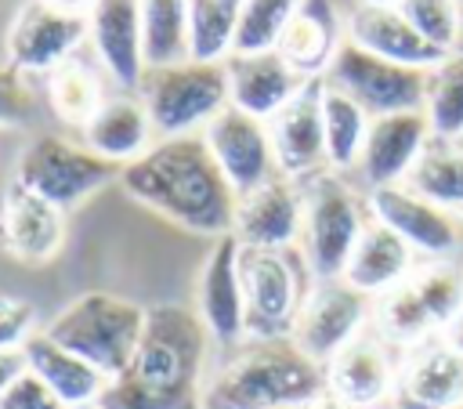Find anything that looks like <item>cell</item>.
Segmentation results:
<instances>
[{
  "mask_svg": "<svg viewBox=\"0 0 463 409\" xmlns=\"http://www.w3.org/2000/svg\"><path fill=\"white\" fill-rule=\"evenodd\" d=\"M210 333L184 304L145 308V329L130 366L98 398L101 409H203Z\"/></svg>",
  "mask_w": 463,
  "mask_h": 409,
  "instance_id": "obj_1",
  "label": "cell"
},
{
  "mask_svg": "<svg viewBox=\"0 0 463 409\" xmlns=\"http://www.w3.org/2000/svg\"><path fill=\"white\" fill-rule=\"evenodd\" d=\"M119 185L134 203L195 235H232L239 195L217 170L203 134L156 138L141 159L119 166Z\"/></svg>",
  "mask_w": 463,
  "mask_h": 409,
  "instance_id": "obj_2",
  "label": "cell"
},
{
  "mask_svg": "<svg viewBox=\"0 0 463 409\" xmlns=\"http://www.w3.org/2000/svg\"><path fill=\"white\" fill-rule=\"evenodd\" d=\"M326 391V369L289 337L242 340L206 376L203 409H300Z\"/></svg>",
  "mask_w": 463,
  "mask_h": 409,
  "instance_id": "obj_3",
  "label": "cell"
},
{
  "mask_svg": "<svg viewBox=\"0 0 463 409\" xmlns=\"http://www.w3.org/2000/svg\"><path fill=\"white\" fill-rule=\"evenodd\" d=\"M141 329H145L141 304L123 300L116 293L90 290V293H80L76 300H69L47 322L43 333L112 380L130 366Z\"/></svg>",
  "mask_w": 463,
  "mask_h": 409,
  "instance_id": "obj_4",
  "label": "cell"
},
{
  "mask_svg": "<svg viewBox=\"0 0 463 409\" xmlns=\"http://www.w3.org/2000/svg\"><path fill=\"white\" fill-rule=\"evenodd\" d=\"M137 98L148 109L156 138H184L206 130V123L228 109V69L224 62H174L148 69Z\"/></svg>",
  "mask_w": 463,
  "mask_h": 409,
  "instance_id": "obj_5",
  "label": "cell"
},
{
  "mask_svg": "<svg viewBox=\"0 0 463 409\" xmlns=\"http://www.w3.org/2000/svg\"><path fill=\"white\" fill-rule=\"evenodd\" d=\"M365 224H369V210L336 174H311L304 188L300 253L315 282L344 279V268Z\"/></svg>",
  "mask_w": 463,
  "mask_h": 409,
  "instance_id": "obj_6",
  "label": "cell"
},
{
  "mask_svg": "<svg viewBox=\"0 0 463 409\" xmlns=\"http://www.w3.org/2000/svg\"><path fill=\"white\" fill-rule=\"evenodd\" d=\"M246 290V340H279L293 333V322L311 293V268L293 250H242Z\"/></svg>",
  "mask_w": 463,
  "mask_h": 409,
  "instance_id": "obj_7",
  "label": "cell"
},
{
  "mask_svg": "<svg viewBox=\"0 0 463 409\" xmlns=\"http://www.w3.org/2000/svg\"><path fill=\"white\" fill-rule=\"evenodd\" d=\"M109 181H119V166L94 156L83 141L61 134L33 138L14 163V185L29 188L33 195L47 199L58 210L80 206Z\"/></svg>",
  "mask_w": 463,
  "mask_h": 409,
  "instance_id": "obj_8",
  "label": "cell"
},
{
  "mask_svg": "<svg viewBox=\"0 0 463 409\" xmlns=\"http://www.w3.org/2000/svg\"><path fill=\"white\" fill-rule=\"evenodd\" d=\"M427 72L430 69H409L394 65L387 58H376L351 40L340 43L326 80L340 90H347L369 116H387V112H412L423 109L427 94Z\"/></svg>",
  "mask_w": 463,
  "mask_h": 409,
  "instance_id": "obj_9",
  "label": "cell"
},
{
  "mask_svg": "<svg viewBox=\"0 0 463 409\" xmlns=\"http://www.w3.org/2000/svg\"><path fill=\"white\" fill-rule=\"evenodd\" d=\"M373 322V300L358 290H351L344 279H329V282H315L289 340L326 369V362L344 351L354 337H362Z\"/></svg>",
  "mask_w": 463,
  "mask_h": 409,
  "instance_id": "obj_10",
  "label": "cell"
},
{
  "mask_svg": "<svg viewBox=\"0 0 463 409\" xmlns=\"http://www.w3.org/2000/svg\"><path fill=\"white\" fill-rule=\"evenodd\" d=\"M365 210L373 221L391 228L423 261H445L459 250V217L452 210L416 195L409 185L369 188Z\"/></svg>",
  "mask_w": 463,
  "mask_h": 409,
  "instance_id": "obj_11",
  "label": "cell"
},
{
  "mask_svg": "<svg viewBox=\"0 0 463 409\" xmlns=\"http://www.w3.org/2000/svg\"><path fill=\"white\" fill-rule=\"evenodd\" d=\"M203 141H206L217 170L224 174V181L232 185L235 195H246V192L260 188L264 181H271L279 174L268 123L246 116V112H239L232 105L221 109L206 123Z\"/></svg>",
  "mask_w": 463,
  "mask_h": 409,
  "instance_id": "obj_12",
  "label": "cell"
},
{
  "mask_svg": "<svg viewBox=\"0 0 463 409\" xmlns=\"http://www.w3.org/2000/svg\"><path fill=\"white\" fill-rule=\"evenodd\" d=\"M87 40V14H65L47 7L43 0L22 4L7 29V65L18 72L47 76L61 62H69Z\"/></svg>",
  "mask_w": 463,
  "mask_h": 409,
  "instance_id": "obj_13",
  "label": "cell"
},
{
  "mask_svg": "<svg viewBox=\"0 0 463 409\" xmlns=\"http://www.w3.org/2000/svg\"><path fill=\"white\" fill-rule=\"evenodd\" d=\"M304 228V188L275 174L260 188L239 195L232 235L242 250H293Z\"/></svg>",
  "mask_w": 463,
  "mask_h": 409,
  "instance_id": "obj_14",
  "label": "cell"
},
{
  "mask_svg": "<svg viewBox=\"0 0 463 409\" xmlns=\"http://www.w3.org/2000/svg\"><path fill=\"white\" fill-rule=\"evenodd\" d=\"M242 246L235 235L213 239L203 271H199V319L213 344L239 347L246 340V290H242V268H239Z\"/></svg>",
  "mask_w": 463,
  "mask_h": 409,
  "instance_id": "obj_15",
  "label": "cell"
},
{
  "mask_svg": "<svg viewBox=\"0 0 463 409\" xmlns=\"http://www.w3.org/2000/svg\"><path fill=\"white\" fill-rule=\"evenodd\" d=\"M394 384L398 362L391 355V344H383L373 329L354 337L344 351L326 362V387L347 409H380L394 398Z\"/></svg>",
  "mask_w": 463,
  "mask_h": 409,
  "instance_id": "obj_16",
  "label": "cell"
},
{
  "mask_svg": "<svg viewBox=\"0 0 463 409\" xmlns=\"http://www.w3.org/2000/svg\"><path fill=\"white\" fill-rule=\"evenodd\" d=\"M87 40L94 58L101 62L105 76L119 90H137L148 65H145V40H141V7L137 0H98L87 11Z\"/></svg>",
  "mask_w": 463,
  "mask_h": 409,
  "instance_id": "obj_17",
  "label": "cell"
},
{
  "mask_svg": "<svg viewBox=\"0 0 463 409\" xmlns=\"http://www.w3.org/2000/svg\"><path fill=\"white\" fill-rule=\"evenodd\" d=\"M430 141H434V134H430V123H427L423 109L373 116L369 134H365V148H362V159H358L362 181L369 188L405 185V177L412 174L416 159L423 156V148Z\"/></svg>",
  "mask_w": 463,
  "mask_h": 409,
  "instance_id": "obj_18",
  "label": "cell"
},
{
  "mask_svg": "<svg viewBox=\"0 0 463 409\" xmlns=\"http://www.w3.org/2000/svg\"><path fill=\"white\" fill-rule=\"evenodd\" d=\"M224 69H228V105L260 123H271L307 87V76H300L279 51L228 54Z\"/></svg>",
  "mask_w": 463,
  "mask_h": 409,
  "instance_id": "obj_19",
  "label": "cell"
},
{
  "mask_svg": "<svg viewBox=\"0 0 463 409\" xmlns=\"http://www.w3.org/2000/svg\"><path fill=\"white\" fill-rule=\"evenodd\" d=\"M463 402V355L445 340L430 337L427 344L405 351L398 362L394 409H452Z\"/></svg>",
  "mask_w": 463,
  "mask_h": 409,
  "instance_id": "obj_20",
  "label": "cell"
},
{
  "mask_svg": "<svg viewBox=\"0 0 463 409\" xmlns=\"http://www.w3.org/2000/svg\"><path fill=\"white\" fill-rule=\"evenodd\" d=\"M275 166L282 177H311L326 166V130H322V76L307 80V87L268 123Z\"/></svg>",
  "mask_w": 463,
  "mask_h": 409,
  "instance_id": "obj_21",
  "label": "cell"
},
{
  "mask_svg": "<svg viewBox=\"0 0 463 409\" xmlns=\"http://www.w3.org/2000/svg\"><path fill=\"white\" fill-rule=\"evenodd\" d=\"M61 243L65 210L11 181L0 203V250L22 264H47L61 250Z\"/></svg>",
  "mask_w": 463,
  "mask_h": 409,
  "instance_id": "obj_22",
  "label": "cell"
},
{
  "mask_svg": "<svg viewBox=\"0 0 463 409\" xmlns=\"http://www.w3.org/2000/svg\"><path fill=\"white\" fill-rule=\"evenodd\" d=\"M344 33L354 47L376 54V58H387L394 65H409V69H434L445 51H438L434 43H427L412 25L409 18L391 7V4H358L347 22H344Z\"/></svg>",
  "mask_w": 463,
  "mask_h": 409,
  "instance_id": "obj_23",
  "label": "cell"
},
{
  "mask_svg": "<svg viewBox=\"0 0 463 409\" xmlns=\"http://www.w3.org/2000/svg\"><path fill=\"white\" fill-rule=\"evenodd\" d=\"M347 40L344 22L333 7V0H300V7L293 11L282 40H279V54L307 80L326 76L340 43Z\"/></svg>",
  "mask_w": 463,
  "mask_h": 409,
  "instance_id": "obj_24",
  "label": "cell"
},
{
  "mask_svg": "<svg viewBox=\"0 0 463 409\" xmlns=\"http://www.w3.org/2000/svg\"><path fill=\"white\" fill-rule=\"evenodd\" d=\"M152 138H156V130H152L148 109L134 94L105 98V105L83 127V145L94 156H101V159H109L116 166H127V163L141 159L156 145Z\"/></svg>",
  "mask_w": 463,
  "mask_h": 409,
  "instance_id": "obj_25",
  "label": "cell"
},
{
  "mask_svg": "<svg viewBox=\"0 0 463 409\" xmlns=\"http://www.w3.org/2000/svg\"><path fill=\"white\" fill-rule=\"evenodd\" d=\"M416 271V253L380 221L369 217V224L362 228L354 253L344 268V282L358 293H365L369 300L394 290L398 282H405Z\"/></svg>",
  "mask_w": 463,
  "mask_h": 409,
  "instance_id": "obj_26",
  "label": "cell"
},
{
  "mask_svg": "<svg viewBox=\"0 0 463 409\" xmlns=\"http://www.w3.org/2000/svg\"><path fill=\"white\" fill-rule=\"evenodd\" d=\"M22 351H25L29 373L40 376L69 409H72V405H90V402H98L101 391H105V384H109L105 373H98L90 362H83L80 355H72V351L61 347L58 340H51L43 329H36V333L22 344Z\"/></svg>",
  "mask_w": 463,
  "mask_h": 409,
  "instance_id": "obj_27",
  "label": "cell"
},
{
  "mask_svg": "<svg viewBox=\"0 0 463 409\" xmlns=\"http://www.w3.org/2000/svg\"><path fill=\"white\" fill-rule=\"evenodd\" d=\"M369 123H373V116L347 90L333 87L322 76V130H326V166L329 170L358 166Z\"/></svg>",
  "mask_w": 463,
  "mask_h": 409,
  "instance_id": "obj_28",
  "label": "cell"
},
{
  "mask_svg": "<svg viewBox=\"0 0 463 409\" xmlns=\"http://www.w3.org/2000/svg\"><path fill=\"white\" fill-rule=\"evenodd\" d=\"M373 333L402 351H412L420 344H427L430 337H438V326L427 311V304L420 300L416 286L405 279L394 290L373 297Z\"/></svg>",
  "mask_w": 463,
  "mask_h": 409,
  "instance_id": "obj_29",
  "label": "cell"
},
{
  "mask_svg": "<svg viewBox=\"0 0 463 409\" xmlns=\"http://www.w3.org/2000/svg\"><path fill=\"white\" fill-rule=\"evenodd\" d=\"M43 90H47V105L51 112L69 123V127H87L94 119V112L105 105V94H101V80L90 65L69 58L61 62L58 69H51L43 76Z\"/></svg>",
  "mask_w": 463,
  "mask_h": 409,
  "instance_id": "obj_30",
  "label": "cell"
},
{
  "mask_svg": "<svg viewBox=\"0 0 463 409\" xmlns=\"http://www.w3.org/2000/svg\"><path fill=\"white\" fill-rule=\"evenodd\" d=\"M423 116L430 123L434 141L463 145V51L445 54L427 72Z\"/></svg>",
  "mask_w": 463,
  "mask_h": 409,
  "instance_id": "obj_31",
  "label": "cell"
},
{
  "mask_svg": "<svg viewBox=\"0 0 463 409\" xmlns=\"http://www.w3.org/2000/svg\"><path fill=\"white\" fill-rule=\"evenodd\" d=\"M405 185L416 195L459 214L463 210V145L430 141L423 148V156L416 159L412 174L405 177Z\"/></svg>",
  "mask_w": 463,
  "mask_h": 409,
  "instance_id": "obj_32",
  "label": "cell"
},
{
  "mask_svg": "<svg viewBox=\"0 0 463 409\" xmlns=\"http://www.w3.org/2000/svg\"><path fill=\"white\" fill-rule=\"evenodd\" d=\"M145 65H174L188 58V0H137Z\"/></svg>",
  "mask_w": 463,
  "mask_h": 409,
  "instance_id": "obj_33",
  "label": "cell"
},
{
  "mask_svg": "<svg viewBox=\"0 0 463 409\" xmlns=\"http://www.w3.org/2000/svg\"><path fill=\"white\" fill-rule=\"evenodd\" d=\"M242 0H188V58L224 62L235 47Z\"/></svg>",
  "mask_w": 463,
  "mask_h": 409,
  "instance_id": "obj_34",
  "label": "cell"
},
{
  "mask_svg": "<svg viewBox=\"0 0 463 409\" xmlns=\"http://www.w3.org/2000/svg\"><path fill=\"white\" fill-rule=\"evenodd\" d=\"M409 282L416 286L420 300L427 304L438 333H445V326L463 311V264L445 257V261H423L416 264V271L409 275Z\"/></svg>",
  "mask_w": 463,
  "mask_h": 409,
  "instance_id": "obj_35",
  "label": "cell"
},
{
  "mask_svg": "<svg viewBox=\"0 0 463 409\" xmlns=\"http://www.w3.org/2000/svg\"><path fill=\"white\" fill-rule=\"evenodd\" d=\"M297 7H300V0H242L232 54H264V51H275Z\"/></svg>",
  "mask_w": 463,
  "mask_h": 409,
  "instance_id": "obj_36",
  "label": "cell"
},
{
  "mask_svg": "<svg viewBox=\"0 0 463 409\" xmlns=\"http://www.w3.org/2000/svg\"><path fill=\"white\" fill-rule=\"evenodd\" d=\"M394 7L409 18V25L427 43H434L445 54L459 51V40H463V4L459 0H402Z\"/></svg>",
  "mask_w": 463,
  "mask_h": 409,
  "instance_id": "obj_37",
  "label": "cell"
},
{
  "mask_svg": "<svg viewBox=\"0 0 463 409\" xmlns=\"http://www.w3.org/2000/svg\"><path fill=\"white\" fill-rule=\"evenodd\" d=\"M33 119V90L25 87V72L14 65H0V127H18Z\"/></svg>",
  "mask_w": 463,
  "mask_h": 409,
  "instance_id": "obj_38",
  "label": "cell"
},
{
  "mask_svg": "<svg viewBox=\"0 0 463 409\" xmlns=\"http://www.w3.org/2000/svg\"><path fill=\"white\" fill-rule=\"evenodd\" d=\"M36 308L22 297H0V351L22 347L36 329Z\"/></svg>",
  "mask_w": 463,
  "mask_h": 409,
  "instance_id": "obj_39",
  "label": "cell"
},
{
  "mask_svg": "<svg viewBox=\"0 0 463 409\" xmlns=\"http://www.w3.org/2000/svg\"><path fill=\"white\" fill-rule=\"evenodd\" d=\"M0 409H69L40 376H33L29 369L0 395Z\"/></svg>",
  "mask_w": 463,
  "mask_h": 409,
  "instance_id": "obj_40",
  "label": "cell"
},
{
  "mask_svg": "<svg viewBox=\"0 0 463 409\" xmlns=\"http://www.w3.org/2000/svg\"><path fill=\"white\" fill-rule=\"evenodd\" d=\"M25 351L22 347H11V351H0V395L25 373Z\"/></svg>",
  "mask_w": 463,
  "mask_h": 409,
  "instance_id": "obj_41",
  "label": "cell"
},
{
  "mask_svg": "<svg viewBox=\"0 0 463 409\" xmlns=\"http://www.w3.org/2000/svg\"><path fill=\"white\" fill-rule=\"evenodd\" d=\"M47 7H54V11H65V14H87L98 0H43Z\"/></svg>",
  "mask_w": 463,
  "mask_h": 409,
  "instance_id": "obj_42",
  "label": "cell"
},
{
  "mask_svg": "<svg viewBox=\"0 0 463 409\" xmlns=\"http://www.w3.org/2000/svg\"><path fill=\"white\" fill-rule=\"evenodd\" d=\"M441 337H445V340H449V344H452V347L463 355V311H459V315H456V319L445 326V333H441Z\"/></svg>",
  "mask_w": 463,
  "mask_h": 409,
  "instance_id": "obj_43",
  "label": "cell"
},
{
  "mask_svg": "<svg viewBox=\"0 0 463 409\" xmlns=\"http://www.w3.org/2000/svg\"><path fill=\"white\" fill-rule=\"evenodd\" d=\"M304 409H347V405H344V402H340V398H336V395H333V391L326 387V391H322V395H318L315 402H307Z\"/></svg>",
  "mask_w": 463,
  "mask_h": 409,
  "instance_id": "obj_44",
  "label": "cell"
},
{
  "mask_svg": "<svg viewBox=\"0 0 463 409\" xmlns=\"http://www.w3.org/2000/svg\"><path fill=\"white\" fill-rule=\"evenodd\" d=\"M362 4H391V7H394V4H402V0H362Z\"/></svg>",
  "mask_w": 463,
  "mask_h": 409,
  "instance_id": "obj_45",
  "label": "cell"
},
{
  "mask_svg": "<svg viewBox=\"0 0 463 409\" xmlns=\"http://www.w3.org/2000/svg\"><path fill=\"white\" fill-rule=\"evenodd\" d=\"M72 409H101L98 402H90V405H72Z\"/></svg>",
  "mask_w": 463,
  "mask_h": 409,
  "instance_id": "obj_46",
  "label": "cell"
},
{
  "mask_svg": "<svg viewBox=\"0 0 463 409\" xmlns=\"http://www.w3.org/2000/svg\"><path fill=\"white\" fill-rule=\"evenodd\" d=\"M456 217H459V224H463V210H459V214H456Z\"/></svg>",
  "mask_w": 463,
  "mask_h": 409,
  "instance_id": "obj_47",
  "label": "cell"
},
{
  "mask_svg": "<svg viewBox=\"0 0 463 409\" xmlns=\"http://www.w3.org/2000/svg\"><path fill=\"white\" fill-rule=\"evenodd\" d=\"M452 409H463V402H459V405H452Z\"/></svg>",
  "mask_w": 463,
  "mask_h": 409,
  "instance_id": "obj_48",
  "label": "cell"
},
{
  "mask_svg": "<svg viewBox=\"0 0 463 409\" xmlns=\"http://www.w3.org/2000/svg\"><path fill=\"white\" fill-rule=\"evenodd\" d=\"M300 409H304V405H300Z\"/></svg>",
  "mask_w": 463,
  "mask_h": 409,
  "instance_id": "obj_49",
  "label": "cell"
},
{
  "mask_svg": "<svg viewBox=\"0 0 463 409\" xmlns=\"http://www.w3.org/2000/svg\"><path fill=\"white\" fill-rule=\"evenodd\" d=\"M459 4H463V0H459Z\"/></svg>",
  "mask_w": 463,
  "mask_h": 409,
  "instance_id": "obj_50",
  "label": "cell"
}]
</instances>
